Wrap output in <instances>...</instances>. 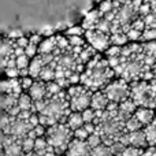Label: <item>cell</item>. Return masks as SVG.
Here are the masks:
<instances>
[{"mask_svg": "<svg viewBox=\"0 0 156 156\" xmlns=\"http://www.w3.org/2000/svg\"><path fill=\"white\" fill-rule=\"evenodd\" d=\"M55 40H56V48H59L60 51H66L70 47L66 36H55Z\"/></svg>", "mask_w": 156, "mask_h": 156, "instance_id": "d590c367", "label": "cell"}, {"mask_svg": "<svg viewBox=\"0 0 156 156\" xmlns=\"http://www.w3.org/2000/svg\"><path fill=\"white\" fill-rule=\"evenodd\" d=\"M88 136H89V133L85 130L83 125L73 132V138H77V140H83V141H85L86 138H88Z\"/></svg>", "mask_w": 156, "mask_h": 156, "instance_id": "74e56055", "label": "cell"}, {"mask_svg": "<svg viewBox=\"0 0 156 156\" xmlns=\"http://www.w3.org/2000/svg\"><path fill=\"white\" fill-rule=\"evenodd\" d=\"M97 10H99L100 15L103 16L105 12H108V11L112 10V0H103V2L99 4Z\"/></svg>", "mask_w": 156, "mask_h": 156, "instance_id": "e575fe53", "label": "cell"}, {"mask_svg": "<svg viewBox=\"0 0 156 156\" xmlns=\"http://www.w3.org/2000/svg\"><path fill=\"white\" fill-rule=\"evenodd\" d=\"M94 29L99 30V32H103L105 33V34H110V29H111V22L107 21V19H104L101 16V18L97 21L96 26H94Z\"/></svg>", "mask_w": 156, "mask_h": 156, "instance_id": "cb8c5ba5", "label": "cell"}, {"mask_svg": "<svg viewBox=\"0 0 156 156\" xmlns=\"http://www.w3.org/2000/svg\"><path fill=\"white\" fill-rule=\"evenodd\" d=\"M85 30L82 29V26H73V27H69L67 30L65 32L66 36H83Z\"/></svg>", "mask_w": 156, "mask_h": 156, "instance_id": "ee69618b", "label": "cell"}, {"mask_svg": "<svg viewBox=\"0 0 156 156\" xmlns=\"http://www.w3.org/2000/svg\"><path fill=\"white\" fill-rule=\"evenodd\" d=\"M27 94L30 96V99L33 101H37V100H41V99H45L47 96V89H45V82L38 78H36L33 81L32 86L27 89Z\"/></svg>", "mask_w": 156, "mask_h": 156, "instance_id": "ba28073f", "label": "cell"}, {"mask_svg": "<svg viewBox=\"0 0 156 156\" xmlns=\"http://www.w3.org/2000/svg\"><path fill=\"white\" fill-rule=\"evenodd\" d=\"M33 132L36 133L37 137H44V136H45V126H43V125L38 123L37 126L33 127Z\"/></svg>", "mask_w": 156, "mask_h": 156, "instance_id": "c3c4849f", "label": "cell"}, {"mask_svg": "<svg viewBox=\"0 0 156 156\" xmlns=\"http://www.w3.org/2000/svg\"><path fill=\"white\" fill-rule=\"evenodd\" d=\"M21 36H23V33H22L21 30H12V32L8 33V38H10V40H16V38L21 37Z\"/></svg>", "mask_w": 156, "mask_h": 156, "instance_id": "db71d44e", "label": "cell"}, {"mask_svg": "<svg viewBox=\"0 0 156 156\" xmlns=\"http://www.w3.org/2000/svg\"><path fill=\"white\" fill-rule=\"evenodd\" d=\"M90 156H112V155H111V151H110V148H108V145L100 144V145L90 149Z\"/></svg>", "mask_w": 156, "mask_h": 156, "instance_id": "7402d4cb", "label": "cell"}, {"mask_svg": "<svg viewBox=\"0 0 156 156\" xmlns=\"http://www.w3.org/2000/svg\"><path fill=\"white\" fill-rule=\"evenodd\" d=\"M125 34H126L129 41H140V37H141V32H138V30H136V29H132V27H130Z\"/></svg>", "mask_w": 156, "mask_h": 156, "instance_id": "60d3db41", "label": "cell"}, {"mask_svg": "<svg viewBox=\"0 0 156 156\" xmlns=\"http://www.w3.org/2000/svg\"><path fill=\"white\" fill-rule=\"evenodd\" d=\"M101 18V15H100V12H99V10H92V11H89L88 14L85 15V18H83V21H82V29L83 30H90V29H94V26H96V23H97V21Z\"/></svg>", "mask_w": 156, "mask_h": 156, "instance_id": "4fadbf2b", "label": "cell"}, {"mask_svg": "<svg viewBox=\"0 0 156 156\" xmlns=\"http://www.w3.org/2000/svg\"><path fill=\"white\" fill-rule=\"evenodd\" d=\"M143 125L138 122V119L136 118L134 115H132L130 118H127L126 121H125V130L126 132H136V130H140L143 129Z\"/></svg>", "mask_w": 156, "mask_h": 156, "instance_id": "44dd1931", "label": "cell"}, {"mask_svg": "<svg viewBox=\"0 0 156 156\" xmlns=\"http://www.w3.org/2000/svg\"><path fill=\"white\" fill-rule=\"evenodd\" d=\"M144 134H145L147 145L148 147H156V116L151 123L144 126Z\"/></svg>", "mask_w": 156, "mask_h": 156, "instance_id": "5bb4252c", "label": "cell"}, {"mask_svg": "<svg viewBox=\"0 0 156 156\" xmlns=\"http://www.w3.org/2000/svg\"><path fill=\"white\" fill-rule=\"evenodd\" d=\"M45 140L48 145L54 148L55 155L62 156L67 149V145L73 140V132L65 123H55L45 127Z\"/></svg>", "mask_w": 156, "mask_h": 156, "instance_id": "7a4b0ae2", "label": "cell"}, {"mask_svg": "<svg viewBox=\"0 0 156 156\" xmlns=\"http://www.w3.org/2000/svg\"><path fill=\"white\" fill-rule=\"evenodd\" d=\"M108 103L110 101H108L107 96L103 93V90H96L90 96V104H89V107L93 111H100V110H104Z\"/></svg>", "mask_w": 156, "mask_h": 156, "instance_id": "8fae6325", "label": "cell"}, {"mask_svg": "<svg viewBox=\"0 0 156 156\" xmlns=\"http://www.w3.org/2000/svg\"><path fill=\"white\" fill-rule=\"evenodd\" d=\"M93 92L86 89L83 85H70L66 92L69 99V107L70 111L81 112L90 104V96Z\"/></svg>", "mask_w": 156, "mask_h": 156, "instance_id": "3957f363", "label": "cell"}, {"mask_svg": "<svg viewBox=\"0 0 156 156\" xmlns=\"http://www.w3.org/2000/svg\"><path fill=\"white\" fill-rule=\"evenodd\" d=\"M38 80L44 81V82H48V81H54L55 80V69H52L51 66H44L41 69L40 74H38Z\"/></svg>", "mask_w": 156, "mask_h": 156, "instance_id": "ffe728a7", "label": "cell"}, {"mask_svg": "<svg viewBox=\"0 0 156 156\" xmlns=\"http://www.w3.org/2000/svg\"><path fill=\"white\" fill-rule=\"evenodd\" d=\"M33 81H34V80H33L32 77H29V76H26V77H19V83H21L22 90H27V89L32 86Z\"/></svg>", "mask_w": 156, "mask_h": 156, "instance_id": "7bdbcfd3", "label": "cell"}, {"mask_svg": "<svg viewBox=\"0 0 156 156\" xmlns=\"http://www.w3.org/2000/svg\"><path fill=\"white\" fill-rule=\"evenodd\" d=\"M67 81L70 82V85H77V83L80 82V74H78V73H74V71H73V73L69 76Z\"/></svg>", "mask_w": 156, "mask_h": 156, "instance_id": "816d5d0a", "label": "cell"}, {"mask_svg": "<svg viewBox=\"0 0 156 156\" xmlns=\"http://www.w3.org/2000/svg\"><path fill=\"white\" fill-rule=\"evenodd\" d=\"M154 40H156V27H154V29H144L141 32L140 41L145 43V41H154Z\"/></svg>", "mask_w": 156, "mask_h": 156, "instance_id": "484cf974", "label": "cell"}, {"mask_svg": "<svg viewBox=\"0 0 156 156\" xmlns=\"http://www.w3.org/2000/svg\"><path fill=\"white\" fill-rule=\"evenodd\" d=\"M115 2H118L121 5H123V4H126V3H129L130 0H115Z\"/></svg>", "mask_w": 156, "mask_h": 156, "instance_id": "94428289", "label": "cell"}, {"mask_svg": "<svg viewBox=\"0 0 156 156\" xmlns=\"http://www.w3.org/2000/svg\"><path fill=\"white\" fill-rule=\"evenodd\" d=\"M16 100H18V97L14 96V94H5L4 100H3V108L5 110H8L10 107H12V105H16Z\"/></svg>", "mask_w": 156, "mask_h": 156, "instance_id": "8d00e7d4", "label": "cell"}, {"mask_svg": "<svg viewBox=\"0 0 156 156\" xmlns=\"http://www.w3.org/2000/svg\"><path fill=\"white\" fill-rule=\"evenodd\" d=\"M83 37L86 38V43L94 48L99 52H104L108 47L111 45L110 43V34H105L103 32H99L96 29H90V30H85Z\"/></svg>", "mask_w": 156, "mask_h": 156, "instance_id": "5b68a950", "label": "cell"}, {"mask_svg": "<svg viewBox=\"0 0 156 156\" xmlns=\"http://www.w3.org/2000/svg\"><path fill=\"white\" fill-rule=\"evenodd\" d=\"M45 89H47L45 97H51V96H54V94L59 93V92L62 90V88H60L55 81H48V82H45Z\"/></svg>", "mask_w": 156, "mask_h": 156, "instance_id": "d4e9b609", "label": "cell"}, {"mask_svg": "<svg viewBox=\"0 0 156 156\" xmlns=\"http://www.w3.org/2000/svg\"><path fill=\"white\" fill-rule=\"evenodd\" d=\"M83 127H85V130L89 133V134H92V133L96 130V126L93 125V122H89V123H83Z\"/></svg>", "mask_w": 156, "mask_h": 156, "instance_id": "9f6ffc18", "label": "cell"}, {"mask_svg": "<svg viewBox=\"0 0 156 156\" xmlns=\"http://www.w3.org/2000/svg\"><path fill=\"white\" fill-rule=\"evenodd\" d=\"M44 67L43 62H41L40 56L38 55H36L34 58H32L29 62V66H27V70H29V77H32L33 80H36V78L38 77V74H40L41 69Z\"/></svg>", "mask_w": 156, "mask_h": 156, "instance_id": "2e32d148", "label": "cell"}, {"mask_svg": "<svg viewBox=\"0 0 156 156\" xmlns=\"http://www.w3.org/2000/svg\"><path fill=\"white\" fill-rule=\"evenodd\" d=\"M25 55H26L29 59H32V58H34L36 55H37V45H34V44H27L26 47H25Z\"/></svg>", "mask_w": 156, "mask_h": 156, "instance_id": "f6af8a7d", "label": "cell"}, {"mask_svg": "<svg viewBox=\"0 0 156 156\" xmlns=\"http://www.w3.org/2000/svg\"><path fill=\"white\" fill-rule=\"evenodd\" d=\"M0 89L5 94H14L16 97L23 92L21 88V83H19V78H8L7 81L0 82Z\"/></svg>", "mask_w": 156, "mask_h": 156, "instance_id": "9c48e42d", "label": "cell"}, {"mask_svg": "<svg viewBox=\"0 0 156 156\" xmlns=\"http://www.w3.org/2000/svg\"><path fill=\"white\" fill-rule=\"evenodd\" d=\"M65 125L71 130V132H74L76 129L81 127V126L83 125V121H82V116H81V112H74V111H71V112L69 114L67 119H66V123H65Z\"/></svg>", "mask_w": 156, "mask_h": 156, "instance_id": "e0dca14e", "label": "cell"}, {"mask_svg": "<svg viewBox=\"0 0 156 156\" xmlns=\"http://www.w3.org/2000/svg\"><path fill=\"white\" fill-rule=\"evenodd\" d=\"M21 147L23 152H32L33 147H34V140L30 137H25L21 140Z\"/></svg>", "mask_w": 156, "mask_h": 156, "instance_id": "1f68e13d", "label": "cell"}, {"mask_svg": "<svg viewBox=\"0 0 156 156\" xmlns=\"http://www.w3.org/2000/svg\"><path fill=\"white\" fill-rule=\"evenodd\" d=\"M19 107L18 105H12V107H10L8 110H5V114H7L8 116H12V118H16V115L19 114Z\"/></svg>", "mask_w": 156, "mask_h": 156, "instance_id": "681fc988", "label": "cell"}, {"mask_svg": "<svg viewBox=\"0 0 156 156\" xmlns=\"http://www.w3.org/2000/svg\"><path fill=\"white\" fill-rule=\"evenodd\" d=\"M151 71H152V74H154V78H156V60H155V65L152 66Z\"/></svg>", "mask_w": 156, "mask_h": 156, "instance_id": "91938a15", "label": "cell"}, {"mask_svg": "<svg viewBox=\"0 0 156 156\" xmlns=\"http://www.w3.org/2000/svg\"><path fill=\"white\" fill-rule=\"evenodd\" d=\"M141 45H143V52L144 54L148 55V56L156 58V40L141 43Z\"/></svg>", "mask_w": 156, "mask_h": 156, "instance_id": "603a6c76", "label": "cell"}, {"mask_svg": "<svg viewBox=\"0 0 156 156\" xmlns=\"http://www.w3.org/2000/svg\"><path fill=\"white\" fill-rule=\"evenodd\" d=\"M29 76V70L27 69H19V77H26Z\"/></svg>", "mask_w": 156, "mask_h": 156, "instance_id": "680465c9", "label": "cell"}, {"mask_svg": "<svg viewBox=\"0 0 156 156\" xmlns=\"http://www.w3.org/2000/svg\"><path fill=\"white\" fill-rule=\"evenodd\" d=\"M143 156H156V147H148V149H144Z\"/></svg>", "mask_w": 156, "mask_h": 156, "instance_id": "11a10c76", "label": "cell"}, {"mask_svg": "<svg viewBox=\"0 0 156 156\" xmlns=\"http://www.w3.org/2000/svg\"><path fill=\"white\" fill-rule=\"evenodd\" d=\"M136 104L132 101V99H126V100H123V101H121L118 104V115L121 116V119L122 121H126L127 118H130V116L134 114V111H136Z\"/></svg>", "mask_w": 156, "mask_h": 156, "instance_id": "7c38bea8", "label": "cell"}, {"mask_svg": "<svg viewBox=\"0 0 156 156\" xmlns=\"http://www.w3.org/2000/svg\"><path fill=\"white\" fill-rule=\"evenodd\" d=\"M101 90H103V93L107 96L108 101L118 103V104L121 101H123V100L129 99V96H130L129 82H126V81L122 80V78L111 80Z\"/></svg>", "mask_w": 156, "mask_h": 156, "instance_id": "277c9868", "label": "cell"}, {"mask_svg": "<svg viewBox=\"0 0 156 156\" xmlns=\"http://www.w3.org/2000/svg\"><path fill=\"white\" fill-rule=\"evenodd\" d=\"M149 12H151V5H149L148 3H141L140 7H138V10H137V16L144 18V16L148 15Z\"/></svg>", "mask_w": 156, "mask_h": 156, "instance_id": "b9f144b4", "label": "cell"}, {"mask_svg": "<svg viewBox=\"0 0 156 156\" xmlns=\"http://www.w3.org/2000/svg\"><path fill=\"white\" fill-rule=\"evenodd\" d=\"M55 48H56L55 36H49V37L40 41V44L37 45V54H49V52H52Z\"/></svg>", "mask_w": 156, "mask_h": 156, "instance_id": "9a60e30c", "label": "cell"}, {"mask_svg": "<svg viewBox=\"0 0 156 156\" xmlns=\"http://www.w3.org/2000/svg\"><path fill=\"white\" fill-rule=\"evenodd\" d=\"M114 77L115 73L108 66L107 59L96 52L86 63L85 70L80 74V82L90 92H96L101 90Z\"/></svg>", "mask_w": 156, "mask_h": 156, "instance_id": "6da1fadb", "label": "cell"}, {"mask_svg": "<svg viewBox=\"0 0 156 156\" xmlns=\"http://www.w3.org/2000/svg\"><path fill=\"white\" fill-rule=\"evenodd\" d=\"M25 54V48H21V47H15L14 45V51H12V55L14 56H21V55Z\"/></svg>", "mask_w": 156, "mask_h": 156, "instance_id": "6f0895ef", "label": "cell"}, {"mask_svg": "<svg viewBox=\"0 0 156 156\" xmlns=\"http://www.w3.org/2000/svg\"><path fill=\"white\" fill-rule=\"evenodd\" d=\"M108 148H110L111 155H112V156H119L122 152H123V149L126 148V147H125L121 141H114L111 145H108Z\"/></svg>", "mask_w": 156, "mask_h": 156, "instance_id": "f546056e", "label": "cell"}, {"mask_svg": "<svg viewBox=\"0 0 156 156\" xmlns=\"http://www.w3.org/2000/svg\"><path fill=\"white\" fill-rule=\"evenodd\" d=\"M133 115H134L136 118L138 119V122H140L143 126H147L148 123H151V122L154 121V118L156 116V114H155V110H154V108L137 107Z\"/></svg>", "mask_w": 156, "mask_h": 156, "instance_id": "30bf717a", "label": "cell"}, {"mask_svg": "<svg viewBox=\"0 0 156 156\" xmlns=\"http://www.w3.org/2000/svg\"><path fill=\"white\" fill-rule=\"evenodd\" d=\"M130 27H132V29L138 30V32H143V30L145 29V25H144L143 18H140V16H136V18L132 21V23H130Z\"/></svg>", "mask_w": 156, "mask_h": 156, "instance_id": "ab89813d", "label": "cell"}, {"mask_svg": "<svg viewBox=\"0 0 156 156\" xmlns=\"http://www.w3.org/2000/svg\"><path fill=\"white\" fill-rule=\"evenodd\" d=\"M65 155L66 156H90V148L86 144V141L73 138L69 143Z\"/></svg>", "mask_w": 156, "mask_h": 156, "instance_id": "52a82bcc", "label": "cell"}, {"mask_svg": "<svg viewBox=\"0 0 156 156\" xmlns=\"http://www.w3.org/2000/svg\"><path fill=\"white\" fill-rule=\"evenodd\" d=\"M110 43H111V45L123 47L129 43V40H127V37H126L125 33L118 32V33H112V34H110Z\"/></svg>", "mask_w": 156, "mask_h": 156, "instance_id": "d6986e66", "label": "cell"}, {"mask_svg": "<svg viewBox=\"0 0 156 156\" xmlns=\"http://www.w3.org/2000/svg\"><path fill=\"white\" fill-rule=\"evenodd\" d=\"M144 148H136V147H126L119 156H143Z\"/></svg>", "mask_w": 156, "mask_h": 156, "instance_id": "83f0119b", "label": "cell"}, {"mask_svg": "<svg viewBox=\"0 0 156 156\" xmlns=\"http://www.w3.org/2000/svg\"><path fill=\"white\" fill-rule=\"evenodd\" d=\"M4 73L8 78H19V70L16 67H5Z\"/></svg>", "mask_w": 156, "mask_h": 156, "instance_id": "bcb514c9", "label": "cell"}, {"mask_svg": "<svg viewBox=\"0 0 156 156\" xmlns=\"http://www.w3.org/2000/svg\"><path fill=\"white\" fill-rule=\"evenodd\" d=\"M70 47H83L86 44L83 36H66Z\"/></svg>", "mask_w": 156, "mask_h": 156, "instance_id": "4316f807", "label": "cell"}, {"mask_svg": "<svg viewBox=\"0 0 156 156\" xmlns=\"http://www.w3.org/2000/svg\"><path fill=\"white\" fill-rule=\"evenodd\" d=\"M121 48H122V47H118V45H110L104 51V54H105V56H107V58L121 56Z\"/></svg>", "mask_w": 156, "mask_h": 156, "instance_id": "f35d334b", "label": "cell"}, {"mask_svg": "<svg viewBox=\"0 0 156 156\" xmlns=\"http://www.w3.org/2000/svg\"><path fill=\"white\" fill-rule=\"evenodd\" d=\"M144 25H145V29H154L156 27V15L154 12H149L148 15H145L143 18Z\"/></svg>", "mask_w": 156, "mask_h": 156, "instance_id": "4dcf8cb0", "label": "cell"}, {"mask_svg": "<svg viewBox=\"0 0 156 156\" xmlns=\"http://www.w3.org/2000/svg\"><path fill=\"white\" fill-rule=\"evenodd\" d=\"M118 141H121L125 147H136V148H144V149L148 147L143 129L136 130V132H126L125 134H122V137Z\"/></svg>", "mask_w": 156, "mask_h": 156, "instance_id": "8992f818", "label": "cell"}, {"mask_svg": "<svg viewBox=\"0 0 156 156\" xmlns=\"http://www.w3.org/2000/svg\"><path fill=\"white\" fill-rule=\"evenodd\" d=\"M0 156H7V155H4V154H3V152H2V154H0Z\"/></svg>", "mask_w": 156, "mask_h": 156, "instance_id": "6125c7cd", "label": "cell"}, {"mask_svg": "<svg viewBox=\"0 0 156 156\" xmlns=\"http://www.w3.org/2000/svg\"><path fill=\"white\" fill-rule=\"evenodd\" d=\"M27 44H29V40H27V37H25V36H21V37H18L16 40H14V45H15V47L25 48Z\"/></svg>", "mask_w": 156, "mask_h": 156, "instance_id": "7dc6e473", "label": "cell"}, {"mask_svg": "<svg viewBox=\"0 0 156 156\" xmlns=\"http://www.w3.org/2000/svg\"><path fill=\"white\" fill-rule=\"evenodd\" d=\"M81 116H82L83 123H89V122H93L94 119V111L90 107L85 108L83 111H81Z\"/></svg>", "mask_w": 156, "mask_h": 156, "instance_id": "836d02e7", "label": "cell"}, {"mask_svg": "<svg viewBox=\"0 0 156 156\" xmlns=\"http://www.w3.org/2000/svg\"><path fill=\"white\" fill-rule=\"evenodd\" d=\"M16 105L19 107V110H29L32 111V105H33V100L30 99V96L25 92H22L18 96V100H16Z\"/></svg>", "mask_w": 156, "mask_h": 156, "instance_id": "ac0fdd59", "label": "cell"}, {"mask_svg": "<svg viewBox=\"0 0 156 156\" xmlns=\"http://www.w3.org/2000/svg\"><path fill=\"white\" fill-rule=\"evenodd\" d=\"M29 62H30V59L26 56V55H21V56H16L15 58V66H16V69H27V66H29Z\"/></svg>", "mask_w": 156, "mask_h": 156, "instance_id": "d6a6232c", "label": "cell"}, {"mask_svg": "<svg viewBox=\"0 0 156 156\" xmlns=\"http://www.w3.org/2000/svg\"><path fill=\"white\" fill-rule=\"evenodd\" d=\"M27 122H29V125H30V126H32V127L37 126V125H38V114L32 112V115L29 116V119H27Z\"/></svg>", "mask_w": 156, "mask_h": 156, "instance_id": "f5cc1de1", "label": "cell"}, {"mask_svg": "<svg viewBox=\"0 0 156 156\" xmlns=\"http://www.w3.org/2000/svg\"><path fill=\"white\" fill-rule=\"evenodd\" d=\"M86 144L89 145V148H94V147H97V145H100V144H103L101 143V138H100V136L97 134L96 132H93L92 134H89L88 136V138H86Z\"/></svg>", "mask_w": 156, "mask_h": 156, "instance_id": "f1b7e54d", "label": "cell"}, {"mask_svg": "<svg viewBox=\"0 0 156 156\" xmlns=\"http://www.w3.org/2000/svg\"><path fill=\"white\" fill-rule=\"evenodd\" d=\"M27 40H29L30 44L38 45V44H40V41L43 40V38H41V34H38V33H34V34H32L30 37H27Z\"/></svg>", "mask_w": 156, "mask_h": 156, "instance_id": "f907efd6", "label": "cell"}]
</instances>
